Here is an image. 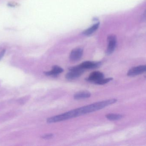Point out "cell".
Returning <instances> with one entry per match:
<instances>
[{"label": "cell", "instance_id": "6da1fadb", "mask_svg": "<svg viewBox=\"0 0 146 146\" xmlns=\"http://www.w3.org/2000/svg\"><path fill=\"white\" fill-rule=\"evenodd\" d=\"M117 100L115 99H110L103 101L99 102L80 108H76L66 112L65 113L51 117L47 119L48 123H56L60 121H64L67 119L76 117L84 114L90 113L96 111L102 108L108 106L111 104L117 102Z\"/></svg>", "mask_w": 146, "mask_h": 146}, {"label": "cell", "instance_id": "7a4b0ae2", "mask_svg": "<svg viewBox=\"0 0 146 146\" xmlns=\"http://www.w3.org/2000/svg\"><path fill=\"white\" fill-rule=\"evenodd\" d=\"M108 46L106 53L107 54H111L116 48L117 38L114 35H110L108 37Z\"/></svg>", "mask_w": 146, "mask_h": 146}, {"label": "cell", "instance_id": "3957f363", "mask_svg": "<svg viewBox=\"0 0 146 146\" xmlns=\"http://www.w3.org/2000/svg\"><path fill=\"white\" fill-rule=\"evenodd\" d=\"M83 54V50L81 48H76L72 50L70 55L71 61L76 62L82 58Z\"/></svg>", "mask_w": 146, "mask_h": 146}, {"label": "cell", "instance_id": "277c9868", "mask_svg": "<svg viewBox=\"0 0 146 146\" xmlns=\"http://www.w3.org/2000/svg\"><path fill=\"white\" fill-rule=\"evenodd\" d=\"M146 71V66L145 65H141L136 66L131 68L129 70L127 73L129 76H135L142 73H144Z\"/></svg>", "mask_w": 146, "mask_h": 146}, {"label": "cell", "instance_id": "5b68a950", "mask_svg": "<svg viewBox=\"0 0 146 146\" xmlns=\"http://www.w3.org/2000/svg\"><path fill=\"white\" fill-rule=\"evenodd\" d=\"M102 65L101 62H92L90 61H86L83 62L79 65L81 68L83 70L86 69H94L100 67Z\"/></svg>", "mask_w": 146, "mask_h": 146}, {"label": "cell", "instance_id": "8992f818", "mask_svg": "<svg viewBox=\"0 0 146 146\" xmlns=\"http://www.w3.org/2000/svg\"><path fill=\"white\" fill-rule=\"evenodd\" d=\"M104 74L99 71H95L90 73L89 76L86 78V81L95 83L96 82L104 78Z\"/></svg>", "mask_w": 146, "mask_h": 146}, {"label": "cell", "instance_id": "52a82bcc", "mask_svg": "<svg viewBox=\"0 0 146 146\" xmlns=\"http://www.w3.org/2000/svg\"><path fill=\"white\" fill-rule=\"evenodd\" d=\"M84 70H70L66 75V78L68 80H72L80 77L84 72Z\"/></svg>", "mask_w": 146, "mask_h": 146}, {"label": "cell", "instance_id": "ba28073f", "mask_svg": "<svg viewBox=\"0 0 146 146\" xmlns=\"http://www.w3.org/2000/svg\"><path fill=\"white\" fill-rule=\"evenodd\" d=\"M64 71V70L61 67L58 66H54L53 67L52 70L45 73L46 75L49 76H56Z\"/></svg>", "mask_w": 146, "mask_h": 146}, {"label": "cell", "instance_id": "9c48e42d", "mask_svg": "<svg viewBox=\"0 0 146 146\" xmlns=\"http://www.w3.org/2000/svg\"><path fill=\"white\" fill-rule=\"evenodd\" d=\"M91 94L88 91H81L75 94L74 98L76 100H80L89 98Z\"/></svg>", "mask_w": 146, "mask_h": 146}, {"label": "cell", "instance_id": "30bf717a", "mask_svg": "<svg viewBox=\"0 0 146 146\" xmlns=\"http://www.w3.org/2000/svg\"><path fill=\"white\" fill-rule=\"evenodd\" d=\"M100 25V23H97L93 25V26L90 27L89 29H87L86 30L84 31L83 34L86 36H89L92 35L95 31L97 30V29L99 28Z\"/></svg>", "mask_w": 146, "mask_h": 146}, {"label": "cell", "instance_id": "8fae6325", "mask_svg": "<svg viewBox=\"0 0 146 146\" xmlns=\"http://www.w3.org/2000/svg\"><path fill=\"white\" fill-rule=\"evenodd\" d=\"M123 117V115L122 114H115V113H109L106 115V117L111 121L119 120L121 119Z\"/></svg>", "mask_w": 146, "mask_h": 146}, {"label": "cell", "instance_id": "7c38bea8", "mask_svg": "<svg viewBox=\"0 0 146 146\" xmlns=\"http://www.w3.org/2000/svg\"><path fill=\"white\" fill-rule=\"evenodd\" d=\"M112 80L113 78H103L96 82L94 84H99V85H103V84H106Z\"/></svg>", "mask_w": 146, "mask_h": 146}, {"label": "cell", "instance_id": "4fadbf2b", "mask_svg": "<svg viewBox=\"0 0 146 146\" xmlns=\"http://www.w3.org/2000/svg\"><path fill=\"white\" fill-rule=\"evenodd\" d=\"M5 50H3L0 52V60L1 59L4 55H5Z\"/></svg>", "mask_w": 146, "mask_h": 146}, {"label": "cell", "instance_id": "5bb4252c", "mask_svg": "<svg viewBox=\"0 0 146 146\" xmlns=\"http://www.w3.org/2000/svg\"><path fill=\"white\" fill-rule=\"evenodd\" d=\"M53 136V135L52 134H49V135L45 136V138H47V139H50V138H52Z\"/></svg>", "mask_w": 146, "mask_h": 146}]
</instances>
